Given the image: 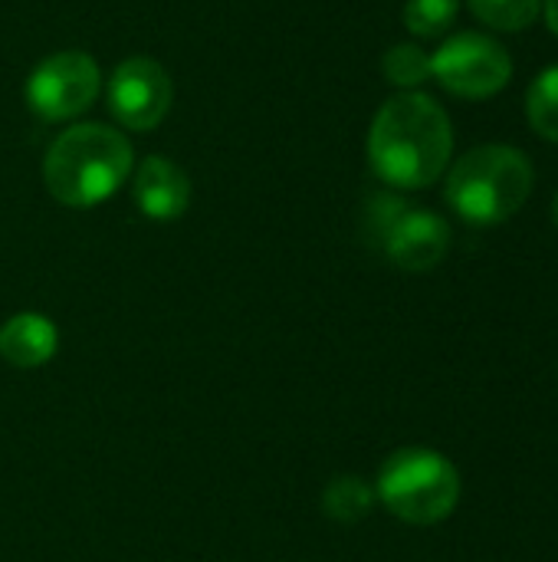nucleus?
<instances>
[{"instance_id":"nucleus-1","label":"nucleus","mask_w":558,"mask_h":562,"mask_svg":"<svg viewBox=\"0 0 558 562\" xmlns=\"http://www.w3.org/2000/svg\"><path fill=\"white\" fill-rule=\"evenodd\" d=\"M451 155V119L428 92H398L375 112L368 128V161L385 184L398 191L431 188L447 171Z\"/></svg>"},{"instance_id":"nucleus-2","label":"nucleus","mask_w":558,"mask_h":562,"mask_svg":"<svg viewBox=\"0 0 558 562\" xmlns=\"http://www.w3.org/2000/svg\"><path fill=\"white\" fill-rule=\"evenodd\" d=\"M135 155L118 128L82 122L66 128L46 151V191L66 207H95L109 201L132 175Z\"/></svg>"},{"instance_id":"nucleus-3","label":"nucleus","mask_w":558,"mask_h":562,"mask_svg":"<svg viewBox=\"0 0 558 562\" xmlns=\"http://www.w3.org/2000/svg\"><path fill=\"white\" fill-rule=\"evenodd\" d=\"M533 161L513 145L470 148L447 175V204L477 227H493L523 211L533 194Z\"/></svg>"},{"instance_id":"nucleus-4","label":"nucleus","mask_w":558,"mask_h":562,"mask_svg":"<svg viewBox=\"0 0 558 562\" xmlns=\"http://www.w3.org/2000/svg\"><path fill=\"white\" fill-rule=\"evenodd\" d=\"M378 501L405 524L434 527L460 504L457 468L431 448H401L378 471Z\"/></svg>"},{"instance_id":"nucleus-5","label":"nucleus","mask_w":558,"mask_h":562,"mask_svg":"<svg viewBox=\"0 0 558 562\" xmlns=\"http://www.w3.org/2000/svg\"><path fill=\"white\" fill-rule=\"evenodd\" d=\"M513 76L510 49L487 33H457L431 56V79L460 99H490Z\"/></svg>"},{"instance_id":"nucleus-6","label":"nucleus","mask_w":558,"mask_h":562,"mask_svg":"<svg viewBox=\"0 0 558 562\" xmlns=\"http://www.w3.org/2000/svg\"><path fill=\"white\" fill-rule=\"evenodd\" d=\"M102 89L99 63L82 49H62L46 56L26 79V105L43 122H66L82 115Z\"/></svg>"},{"instance_id":"nucleus-7","label":"nucleus","mask_w":558,"mask_h":562,"mask_svg":"<svg viewBox=\"0 0 558 562\" xmlns=\"http://www.w3.org/2000/svg\"><path fill=\"white\" fill-rule=\"evenodd\" d=\"M174 86L161 63L132 56L115 66L109 79V109L118 125L132 132H151L171 109Z\"/></svg>"},{"instance_id":"nucleus-8","label":"nucleus","mask_w":558,"mask_h":562,"mask_svg":"<svg viewBox=\"0 0 558 562\" xmlns=\"http://www.w3.org/2000/svg\"><path fill=\"white\" fill-rule=\"evenodd\" d=\"M378 247L388 254V260L408 273H428L434 270L447 250H451V227L434 211H421L405 204L398 217L388 224V231L378 237Z\"/></svg>"},{"instance_id":"nucleus-9","label":"nucleus","mask_w":558,"mask_h":562,"mask_svg":"<svg viewBox=\"0 0 558 562\" xmlns=\"http://www.w3.org/2000/svg\"><path fill=\"white\" fill-rule=\"evenodd\" d=\"M135 204L151 221H174L191 204V178L161 155H148L135 168Z\"/></svg>"},{"instance_id":"nucleus-10","label":"nucleus","mask_w":558,"mask_h":562,"mask_svg":"<svg viewBox=\"0 0 558 562\" xmlns=\"http://www.w3.org/2000/svg\"><path fill=\"white\" fill-rule=\"evenodd\" d=\"M59 349V333L43 313H16L0 326V359L13 369L46 366Z\"/></svg>"},{"instance_id":"nucleus-11","label":"nucleus","mask_w":558,"mask_h":562,"mask_svg":"<svg viewBox=\"0 0 558 562\" xmlns=\"http://www.w3.org/2000/svg\"><path fill=\"white\" fill-rule=\"evenodd\" d=\"M375 487H368V481L355 477V474H345V477H335L326 494H322V510L329 520L335 524H358L372 514L375 507Z\"/></svg>"},{"instance_id":"nucleus-12","label":"nucleus","mask_w":558,"mask_h":562,"mask_svg":"<svg viewBox=\"0 0 558 562\" xmlns=\"http://www.w3.org/2000/svg\"><path fill=\"white\" fill-rule=\"evenodd\" d=\"M526 119L536 135L558 142V66L543 69L526 92Z\"/></svg>"},{"instance_id":"nucleus-13","label":"nucleus","mask_w":558,"mask_h":562,"mask_svg":"<svg viewBox=\"0 0 558 562\" xmlns=\"http://www.w3.org/2000/svg\"><path fill=\"white\" fill-rule=\"evenodd\" d=\"M467 3L480 23L506 33L529 30L543 13V0H467Z\"/></svg>"},{"instance_id":"nucleus-14","label":"nucleus","mask_w":558,"mask_h":562,"mask_svg":"<svg viewBox=\"0 0 558 562\" xmlns=\"http://www.w3.org/2000/svg\"><path fill=\"white\" fill-rule=\"evenodd\" d=\"M382 72H385V79L391 86L414 92V86L431 79V56L421 46H414V43H398V46H391L385 53Z\"/></svg>"},{"instance_id":"nucleus-15","label":"nucleus","mask_w":558,"mask_h":562,"mask_svg":"<svg viewBox=\"0 0 558 562\" xmlns=\"http://www.w3.org/2000/svg\"><path fill=\"white\" fill-rule=\"evenodd\" d=\"M460 0H408L405 3V26L414 36H441L451 30V23L457 20Z\"/></svg>"},{"instance_id":"nucleus-16","label":"nucleus","mask_w":558,"mask_h":562,"mask_svg":"<svg viewBox=\"0 0 558 562\" xmlns=\"http://www.w3.org/2000/svg\"><path fill=\"white\" fill-rule=\"evenodd\" d=\"M543 10H546V23H549V30L558 36V0H546V3H543Z\"/></svg>"},{"instance_id":"nucleus-17","label":"nucleus","mask_w":558,"mask_h":562,"mask_svg":"<svg viewBox=\"0 0 558 562\" xmlns=\"http://www.w3.org/2000/svg\"><path fill=\"white\" fill-rule=\"evenodd\" d=\"M553 211H556V224H558V194H556V207H553Z\"/></svg>"}]
</instances>
